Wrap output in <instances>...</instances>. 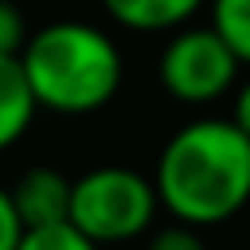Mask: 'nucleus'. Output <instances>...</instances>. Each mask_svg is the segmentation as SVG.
Here are the masks:
<instances>
[{
  "mask_svg": "<svg viewBox=\"0 0 250 250\" xmlns=\"http://www.w3.org/2000/svg\"><path fill=\"white\" fill-rule=\"evenodd\" d=\"M160 211L188 227H219L250 203V137L230 117L180 125L152 168Z\"/></svg>",
  "mask_w": 250,
  "mask_h": 250,
  "instance_id": "obj_1",
  "label": "nucleus"
},
{
  "mask_svg": "<svg viewBox=\"0 0 250 250\" xmlns=\"http://www.w3.org/2000/svg\"><path fill=\"white\" fill-rule=\"evenodd\" d=\"M23 39H27L23 12L12 0H0V55H20Z\"/></svg>",
  "mask_w": 250,
  "mask_h": 250,
  "instance_id": "obj_11",
  "label": "nucleus"
},
{
  "mask_svg": "<svg viewBox=\"0 0 250 250\" xmlns=\"http://www.w3.org/2000/svg\"><path fill=\"white\" fill-rule=\"evenodd\" d=\"M156 211L160 199L152 176L125 164H102L70 184L66 223L78 227L94 246H121L148 234L156 227Z\"/></svg>",
  "mask_w": 250,
  "mask_h": 250,
  "instance_id": "obj_3",
  "label": "nucleus"
},
{
  "mask_svg": "<svg viewBox=\"0 0 250 250\" xmlns=\"http://www.w3.org/2000/svg\"><path fill=\"white\" fill-rule=\"evenodd\" d=\"M230 121L250 137V78H242L234 86V113H230Z\"/></svg>",
  "mask_w": 250,
  "mask_h": 250,
  "instance_id": "obj_13",
  "label": "nucleus"
},
{
  "mask_svg": "<svg viewBox=\"0 0 250 250\" xmlns=\"http://www.w3.org/2000/svg\"><path fill=\"white\" fill-rule=\"evenodd\" d=\"M70 176H62L59 168H27L16 176V184L8 188L12 203H16V215L27 227H51V223H66L70 215Z\"/></svg>",
  "mask_w": 250,
  "mask_h": 250,
  "instance_id": "obj_5",
  "label": "nucleus"
},
{
  "mask_svg": "<svg viewBox=\"0 0 250 250\" xmlns=\"http://www.w3.org/2000/svg\"><path fill=\"white\" fill-rule=\"evenodd\" d=\"M207 0H102L105 16L125 27V31H141V35H156V31H176L184 23H191V16L203 8Z\"/></svg>",
  "mask_w": 250,
  "mask_h": 250,
  "instance_id": "obj_6",
  "label": "nucleus"
},
{
  "mask_svg": "<svg viewBox=\"0 0 250 250\" xmlns=\"http://www.w3.org/2000/svg\"><path fill=\"white\" fill-rule=\"evenodd\" d=\"M39 105L31 98V86L20 70L16 55H0V152H8L23 133L31 129Z\"/></svg>",
  "mask_w": 250,
  "mask_h": 250,
  "instance_id": "obj_7",
  "label": "nucleus"
},
{
  "mask_svg": "<svg viewBox=\"0 0 250 250\" xmlns=\"http://www.w3.org/2000/svg\"><path fill=\"white\" fill-rule=\"evenodd\" d=\"M16 59L35 105L62 117L105 109L125 82L117 39L90 20H51L27 31Z\"/></svg>",
  "mask_w": 250,
  "mask_h": 250,
  "instance_id": "obj_2",
  "label": "nucleus"
},
{
  "mask_svg": "<svg viewBox=\"0 0 250 250\" xmlns=\"http://www.w3.org/2000/svg\"><path fill=\"white\" fill-rule=\"evenodd\" d=\"M242 62L211 23H184L168 35L156 59L160 90L180 105H211L238 86Z\"/></svg>",
  "mask_w": 250,
  "mask_h": 250,
  "instance_id": "obj_4",
  "label": "nucleus"
},
{
  "mask_svg": "<svg viewBox=\"0 0 250 250\" xmlns=\"http://www.w3.org/2000/svg\"><path fill=\"white\" fill-rule=\"evenodd\" d=\"M16 250H102V246H94L70 223H51V227H27Z\"/></svg>",
  "mask_w": 250,
  "mask_h": 250,
  "instance_id": "obj_9",
  "label": "nucleus"
},
{
  "mask_svg": "<svg viewBox=\"0 0 250 250\" xmlns=\"http://www.w3.org/2000/svg\"><path fill=\"white\" fill-rule=\"evenodd\" d=\"M145 250H207V238L199 227H188V223H168V227H152L148 230V242Z\"/></svg>",
  "mask_w": 250,
  "mask_h": 250,
  "instance_id": "obj_10",
  "label": "nucleus"
},
{
  "mask_svg": "<svg viewBox=\"0 0 250 250\" xmlns=\"http://www.w3.org/2000/svg\"><path fill=\"white\" fill-rule=\"evenodd\" d=\"M23 238V223L16 215V203L8 195V188H0V250H16Z\"/></svg>",
  "mask_w": 250,
  "mask_h": 250,
  "instance_id": "obj_12",
  "label": "nucleus"
},
{
  "mask_svg": "<svg viewBox=\"0 0 250 250\" xmlns=\"http://www.w3.org/2000/svg\"><path fill=\"white\" fill-rule=\"evenodd\" d=\"M207 23L219 31V39L234 51L242 66H250V0H207Z\"/></svg>",
  "mask_w": 250,
  "mask_h": 250,
  "instance_id": "obj_8",
  "label": "nucleus"
}]
</instances>
